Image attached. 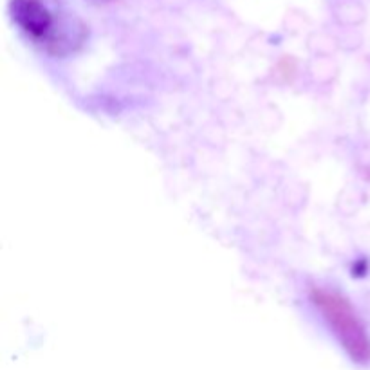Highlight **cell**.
Listing matches in <instances>:
<instances>
[{
    "instance_id": "1",
    "label": "cell",
    "mask_w": 370,
    "mask_h": 370,
    "mask_svg": "<svg viewBox=\"0 0 370 370\" xmlns=\"http://www.w3.org/2000/svg\"><path fill=\"white\" fill-rule=\"evenodd\" d=\"M312 302L316 309H320L325 321L329 324L336 338L342 342L345 351H349L351 356L363 361L369 358L370 345L367 342L365 331L360 325L356 312L338 292L327 291V289H315L312 292Z\"/></svg>"
}]
</instances>
